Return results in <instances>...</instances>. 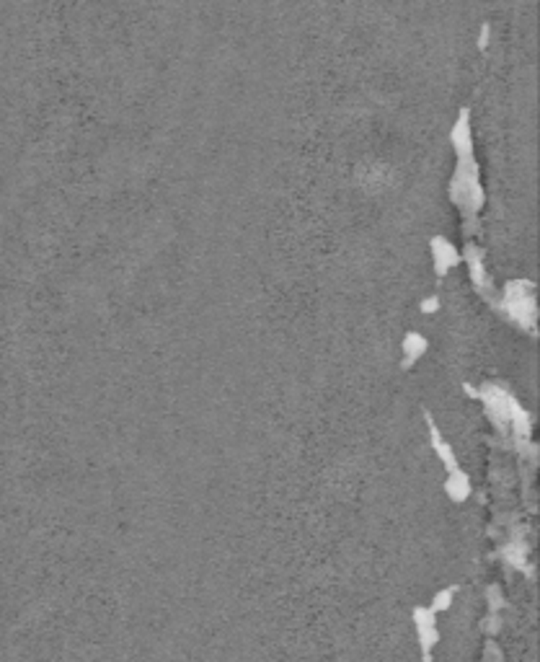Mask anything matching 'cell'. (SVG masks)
Listing matches in <instances>:
<instances>
[{
  "label": "cell",
  "mask_w": 540,
  "mask_h": 662,
  "mask_svg": "<svg viewBox=\"0 0 540 662\" xmlns=\"http://www.w3.org/2000/svg\"><path fill=\"white\" fill-rule=\"evenodd\" d=\"M453 200L463 204L465 210H481L484 204V189L479 184V164L473 156L458 158V168L453 176Z\"/></svg>",
  "instance_id": "cell-1"
},
{
  "label": "cell",
  "mask_w": 540,
  "mask_h": 662,
  "mask_svg": "<svg viewBox=\"0 0 540 662\" xmlns=\"http://www.w3.org/2000/svg\"><path fill=\"white\" fill-rule=\"evenodd\" d=\"M450 140H453V148L458 150V158L473 156V148H471L473 137H471V125H468V109L460 111V119H458V125L453 127Z\"/></svg>",
  "instance_id": "cell-2"
},
{
  "label": "cell",
  "mask_w": 540,
  "mask_h": 662,
  "mask_svg": "<svg viewBox=\"0 0 540 662\" xmlns=\"http://www.w3.org/2000/svg\"><path fill=\"white\" fill-rule=\"evenodd\" d=\"M432 257H434V266H437V272L440 274H445L450 266H455L458 262H460L455 246H453L448 238H442V235L432 238Z\"/></svg>",
  "instance_id": "cell-3"
},
{
  "label": "cell",
  "mask_w": 540,
  "mask_h": 662,
  "mask_svg": "<svg viewBox=\"0 0 540 662\" xmlns=\"http://www.w3.org/2000/svg\"><path fill=\"white\" fill-rule=\"evenodd\" d=\"M445 489H448V494L455 499V502H463V499L468 497V491H471V479H468L465 471L455 468V471H450L448 482H445Z\"/></svg>",
  "instance_id": "cell-4"
},
{
  "label": "cell",
  "mask_w": 540,
  "mask_h": 662,
  "mask_svg": "<svg viewBox=\"0 0 540 662\" xmlns=\"http://www.w3.org/2000/svg\"><path fill=\"white\" fill-rule=\"evenodd\" d=\"M427 350V339L417 331H409L403 339V367H411Z\"/></svg>",
  "instance_id": "cell-5"
},
{
  "label": "cell",
  "mask_w": 540,
  "mask_h": 662,
  "mask_svg": "<svg viewBox=\"0 0 540 662\" xmlns=\"http://www.w3.org/2000/svg\"><path fill=\"white\" fill-rule=\"evenodd\" d=\"M427 422H429V432H432V445H434V450L440 453L442 463H445V466H448L450 471H455V468H458V460H455V453H453V448H450V443L440 435V429H437V427L432 424V417H429V414H427Z\"/></svg>",
  "instance_id": "cell-6"
},
{
  "label": "cell",
  "mask_w": 540,
  "mask_h": 662,
  "mask_svg": "<svg viewBox=\"0 0 540 662\" xmlns=\"http://www.w3.org/2000/svg\"><path fill=\"white\" fill-rule=\"evenodd\" d=\"M419 308H422V313H434V311H437V308H440V298H437V295L424 298V300H422V305H419Z\"/></svg>",
  "instance_id": "cell-7"
},
{
  "label": "cell",
  "mask_w": 540,
  "mask_h": 662,
  "mask_svg": "<svg viewBox=\"0 0 540 662\" xmlns=\"http://www.w3.org/2000/svg\"><path fill=\"white\" fill-rule=\"evenodd\" d=\"M486 39H489V24H484V29H481V47H486Z\"/></svg>",
  "instance_id": "cell-8"
}]
</instances>
